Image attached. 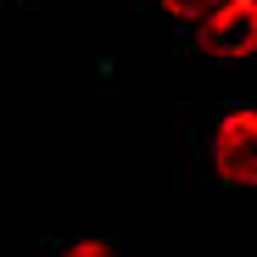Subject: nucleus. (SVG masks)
Segmentation results:
<instances>
[{
    "instance_id": "nucleus-1",
    "label": "nucleus",
    "mask_w": 257,
    "mask_h": 257,
    "mask_svg": "<svg viewBox=\"0 0 257 257\" xmlns=\"http://www.w3.org/2000/svg\"><path fill=\"white\" fill-rule=\"evenodd\" d=\"M212 168H218L224 185H257V112H224L212 128Z\"/></svg>"
},
{
    "instance_id": "nucleus-2",
    "label": "nucleus",
    "mask_w": 257,
    "mask_h": 257,
    "mask_svg": "<svg viewBox=\"0 0 257 257\" xmlns=\"http://www.w3.org/2000/svg\"><path fill=\"white\" fill-rule=\"evenodd\" d=\"M196 39L207 56H251L257 51V0H229L212 17L196 23Z\"/></svg>"
},
{
    "instance_id": "nucleus-3",
    "label": "nucleus",
    "mask_w": 257,
    "mask_h": 257,
    "mask_svg": "<svg viewBox=\"0 0 257 257\" xmlns=\"http://www.w3.org/2000/svg\"><path fill=\"white\" fill-rule=\"evenodd\" d=\"M174 17H190V23H201V17H212L218 6H229V0H162Z\"/></svg>"
},
{
    "instance_id": "nucleus-4",
    "label": "nucleus",
    "mask_w": 257,
    "mask_h": 257,
    "mask_svg": "<svg viewBox=\"0 0 257 257\" xmlns=\"http://www.w3.org/2000/svg\"><path fill=\"white\" fill-rule=\"evenodd\" d=\"M56 257H123L112 240H73V246H62Z\"/></svg>"
}]
</instances>
